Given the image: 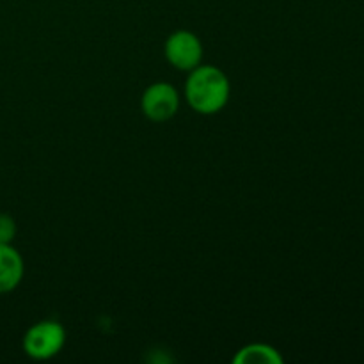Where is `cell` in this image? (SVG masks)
<instances>
[{
	"label": "cell",
	"instance_id": "5b68a950",
	"mask_svg": "<svg viewBox=\"0 0 364 364\" xmlns=\"http://www.w3.org/2000/svg\"><path fill=\"white\" fill-rule=\"evenodd\" d=\"M25 274L23 258L11 244H0V294H11Z\"/></svg>",
	"mask_w": 364,
	"mask_h": 364
},
{
	"label": "cell",
	"instance_id": "8992f818",
	"mask_svg": "<svg viewBox=\"0 0 364 364\" xmlns=\"http://www.w3.org/2000/svg\"><path fill=\"white\" fill-rule=\"evenodd\" d=\"M235 364H281L283 355L267 343H251L235 354Z\"/></svg>",
	"mask_w": 364,
	"mask_h": 364
},
{
	"label": "cell",
	"instance_id": "3957f363",
	"mask_svg": "<svg viewBox=\"0 0 364 364\" xmlns=\"http://www.w3.org/2000/svg\"><path fill=\"white\" fill-rule=\"evenodd\" d=\"M141 107L144 116L153 123H166L176 116L180 109V95L167 82H156L144 91Z\"/></svg>",
	"mask_w": 364,
	"mask_h": 364
},
{
	"label": "cell",
	"instance_id": "277c9868",
	"mask_svg": "<svg viewBox=\"0 0 364 364\" xmlns=\"http://www.w3.org/2000/svg\"><path fill=\"white\" fill-rule=\"evenodd\" d=\"M166 59L180 71H192L203 60V45L191 31H176L166 41Z\"/></svg>",
	"mask_w": 364,
	"mask_h": 364
},
{
	"label": "cell",
	"instance_id": "7a4b0ae2",
	"mask_svg": "<svg viewBox=\"0 0 364 364\" xmlns=\"http://www.w3.org/2000/svg\"><path fill=\"white\" fill-rule=\"evenodd\" d=\"M64 343H66V331L55 320H43L34 323L23 336L25 354L39 361L59 354Z\"/></svg>",
	"mask_w": 364,
	"mask_h": 364
},
{
	"label": "cell",
	"instance_id": "52a82bcc",
	"mask_svg": "<svg viewBox=\"0 0 364 364\" xmlns=\"http://www.w3.org/2000/svg\"><path fill=\"white\" fill-rule=\"evenodd\" d=\"M16 235V223L7 213H0V244H11Z\"/></svg>",
	"mask_w": 364,
	"mask_h": 364
},
{
	"label": "cell",
	"instance_id": "6da1fadb",
	"mask_svg": "<svg viewBox=\"0 0 364 364\" xmlns=\"http://www.w3.org/2000/svg\"><path fill=\"white\" fill-rule=\"evenodd\" d=\"M231 85L226 73L217 66H201L191 71L185 84V98L192 110L205 116L220 112L228 105Z\"/></svg>",
	"mask_w": 364,
	"mask_h": 364
}]
</instances>
